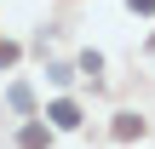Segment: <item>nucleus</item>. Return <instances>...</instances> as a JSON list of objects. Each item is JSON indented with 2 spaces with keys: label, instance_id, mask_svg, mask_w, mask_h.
<instances>
[{
  "label": "nucleus",
  "instance_id": "nucleus-2",
  "mask_svg": "<svg viewBox=\"0 0 155 149\" xmlns=\"http://www.w3.org/2000/svg\"><path fill=\"white\" fill-rule=\"evenodd\" d=\"M17 144H23V149H46V126H40V121H29V126L17 132Z\"/></svg>",
  "mask_w": 155,
  "mask_h": 149
},
{
  "label": "nucleus",
  "instance_id": "nucleus-1",
  "mask_svg": "<svg viewBox=\"0 0 155 149\" xmlns=\"http://www.w3.org/2000/svg\"><path fill=\"white\" fill-rule=\"evenodd\" d=\"M46 121H52V126H63V132H69V126H81V109H75V103H69V98H58V103H52V109H46Z\"/></svg>",
  "mask_w": 155,
  "mask_h": 149
},
{
  "label": "nucleus",
  "instance_id": "nucleus-5",
  "mask_svg": "<svg viewBox=\"0 0 155 149\" xmlns=\"http://www.w3.org/2000/svg\"><path fill=\"white\" fill-rule=\"evenodd\" d=\"M127 6H132V11H155V0H127Z\"/></svg>",
  "mask_w": 155,
  "mask_h": 149
},
{
  "label": "nucleus",
  "instance_id": "nucleus-3",
  "mask_svg": "<svg viewBox=\"0 0 155 149\" xmlns=\"http://www.w3.org/2000/svg\"><path fill=\"white\" fill-rule=\"evenodd\" d=\"M138 132H144L138 115H115V138H138Z\"/></svg>",
  "mask_w": 155,
  "mask_h": 149
},
{
  "label": "nucleus",
  "instance_id": "nucleus-4",
  "mask_svg": "<svg viewBox=\"0 0 155 149\" xmlns=\"http://www.w3.org/2000/svg\"><path fill=\"white\" fill-rule=\"evenodd\" d=\"M12 109H23V115H29V109H35V92H29V86H23V80H17V86H12Z\"/></svg>",
  "mask_w": 155,
  "mask_h": 149
}]
</instances>
